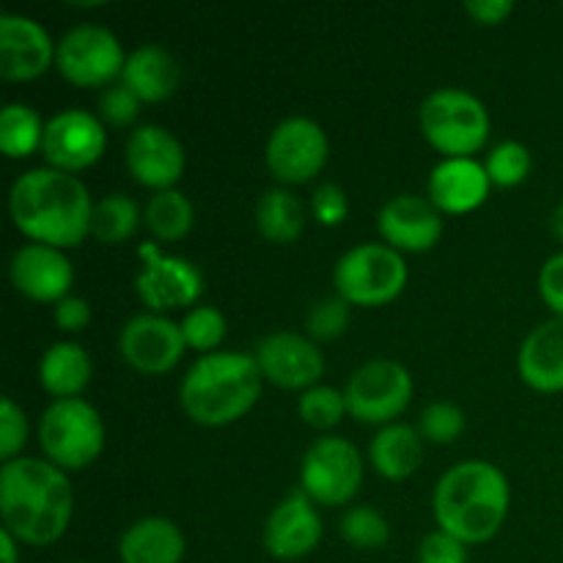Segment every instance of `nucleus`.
<instances>
[{"instance_id": "obj_1", "label": "nucleus", "mask_w": 563, "mask_h": 563, "mask_svg": "<svg viewBox=\"0 0 563 563\" xmlns=\"http://www.w3.org/2000/svg\"><path fill=\"white\" fill-rule=\"evenodd\" d=\"M75 493L66 471L36 456H16L0 467V517L20 544L47 548L71 526Z\"/></svg>"}, {"instance_id": "obj_2", "label": "nucleus", "mask_w": 563, "mask_h": 563, "mask_svg": "<svg viewBox=\"0 0 563 563\" xmlns=\"http://www.w3.org/2000/svg\"><path fill=\"white\" fill-rule=\"evenodd\" d=\"M9 214L14 229L31 242L69 251L91 234L93 201L77 176L42 165L11 185Z\"/></svg>"}, {"instance_id": "obj_3", "label": "nucleus", "mask_w": 563, "mask_h": 563, "mask_svg": "<svg viewBox=\"0 0 563 563\" xmlns=\"http://www.w3.org/2000/svg\"><path fill=\"white\" fill-rule=\"evenodd\" d=\"M509 506V478L498 465L484 460H467L445 471L432 495L438 528L467 548L498 537Z\"/></svg>"}, {"instance_id": "obj_4", "label": "nucleus", "mask_w": 563, "mask_h": 563, "mask_svg": "<svg viewBox=\"0 0 563 563\" xmlns=\"http://www.w3.org/2000/svg\"><path fill=\"white\" fill-rule=\"evenodd\" d=\"M264 377L256 357L245 352L201 355L179 385V401L192 423L207 429L242 421L262 399Z\"/></svg>"}, {"instance_id": "obj_5", "label": "nucleus", "mask_w": 563, "mask_h": 563, "mask_svg": "<svg viewBox=\"0 0 563 563\" xmlns=\"http://www.w3.org/2000/svg\"><path fill=\"white\" fill-rule=\"evenodd\" d=\"M423 137L443 159L476 157L489 141V110L476 93L465 88H438L418 110Z\"/></svg>"}, {"instance_id": "obj_6", "label": "nucleus", "mask_w": 563, "mask_h": 563, "mask_svg": "<svg viewBox=\"0 0 563 563\" xmlns=\"http://www.w3.org/2000/svg\"><path fill=\"white\" fill-rule=\"evenodd\" d=\"M410 280L405 256L385 242L350 247L333 269L335 295L352 308H383L401 297Z\"/></svg>"}, {"instance_id": "obj_7", "label": "nucleus", "mask_w": 563, "mask_h": 563, "mask_svg": "<svg viewBox=\"0 0 563 563\" xmlns=\"http://www.w3.org/2000/svg\"><path fill=\"white\" fill-rule=\"evenodd\" d=\"M104 421L86 399L53 401L38 418V449L60 471L91 467L104 451Z\"/></svg>"}, {"instance_id": "obj_8", "label": "nucleus", "mask_w": 563, "mask_h": 563, "mask_svg": "<svg viewBox=\"0 0 563 563\" xmlns=\"http://www.w3.org/2000/svg\"><path fill=\"white\" fill-rule=\"evenodd\" d=\"M126 53L119 36L104 25H77L58 38L55 69L77 88H110L121 80Z\"/></svg>"}, {"instance_id": "obj_9", "label": "nucleus", "mask_w": 563, "mask_h": 563, "mask_svg": "<svg viewBox=\"0 0 563 563\" xmlns=\"http://www.w3.org/2000/svg\"><path fill=\"white\" fill-rule=\"evenodd\" d=\"M412 390H416V383L407 366L379 357V361L363 363L350 377L344 388L346 410L357 423L383 429L405 416L412 401Z\"/></svg>"}, {"instance_id": "obj_10", "label": "nucleus", "mask_w": 563, "mask_h": 563, "mask_svg": "<svg viewBox=\"0 0 563 563\" xmlns=\"http://www.w3.org/2000/svg\"><path fill=\"white\" fill-rule=\"evenodd\" d=\"M363 484V456L346 438L324 434L306 451L300 489L319 506L352 504Z\"/></svg>"}, {"instance_id": "obj_11", "label": "nucleus", "mask_w": 563, "mask_h": 563, "mask_svg": "<svg viewBox=\"0 0 563 563\" xmlns=\"http://www.w3.org/2000/svg\"><path fill=\"white\" fill-rule=\"evenodd\" d=\"M330 159V141L322 126L306 115L280 121L267 137L264 163L284 187L308 185L324 170Z\"/></svg>"}, {"instance_id": "obj_12", "label": "nucleus", "mask_w": 563, "mask_h": 563, "mask_svg": "<svg viewBox=\"0 0 563 563\" xmlns=\"http://www.w3.org/2000/svg\"><path fill=\"white\" fill-rule=\"evenodd\" d=\"M141 273L135 278V295L148 313H168L179 308H196L203 295V275L190 258L168 256L154 242L141 245Z\"/></svg>"}, {"instance_id": "obj_13", "label": "nucleus", "mask_w": 563, "mask_h": 563, "mask_svg": "<svg viewBox=\"0 0 563 563\" xmlns=\"http://www.w3.org/2000/svg\"><path fill=\"white\" fill-rule=\"evenodd\" d=\"M108 148V130L102 119L82 108H69L55 113L44 126L42 157L47 168L64 174H82L102 159Z\"/></svg>"}, {"instance_id": "obj_14", "label": "nucleus", "mask_w": 563, "mask_h": 563, "mask_svg": "<svg viewBox=\"0 0 563 563\" xmlns=\"http://www.w3.org/2000/svg\"><path fill=\"white\" fill-rule=\"evenodd\" d=\"M121 361L143 377H165L179 366L187 344L181 328L163 313H137L119 333Z\"/></svg>"}, {"instance_id": "obj_15", "label": "nucleus", "mask_w": 563, "mask_h": 563, "mask_svg": "<svg viewBox=\"0 0 563 563\" xmlns=\"http://www.w3.org/2000/svg\"><path fill=\"white\" fill-rule=\"evenodd\" d=\"M253 357L262 368L264 383H273L275 388L284 390L306 394L308 388L319 385L324 374V355L319 344H313L308 335L289 333V330H278L258 341Z\"/></svg>"}, {"instance_id": "obj_16", "label": "nucleus", "mask_w": 563, "mask_h": 563, "mask_svg": "<svg viewBox=\"0 0 563 563\" xmlns=\"http://www.w3.org/2000/svg\"><path fill=\"white\" fill-rule=\"evenodd\" d=\"M124 159L132 179L154 192L176 190L187 165L179 137L159 124L137 126L126 141Z\"/></svg>"}, {"instance_id": "obj_17", "label": "nucleus", "mask_w": 563, "mask_h": 563, "mask_svg": "<svg viewBox=\"0 0 563 563\" xmlns=\"http://www.w3.org/2000/svg\"><path fill=\"white\" fill-rule=\"evenodd\" d=\"M55 47L44 25L33 16L9 14L0 16V77L9 82L38 80L55 66Z\"/></svg>"}, {"instance_id": "obj_18", "label": "nucleus", "mask_w": 563, "mask_h": 563, "mask_svg": "<svg viewBox=\"0 0 563 563\" xmlns=\"http://www.w3.org/2000/svg\"><path fill=\"white\" fill-rule=\"evenodd\" d=\"M322 517L302 489L286 495L264 522V550L278 561H300L322 542Z\"/></svg>"}, {"instance_id": "obj_19", "label": "nucleus", "mask_w": 563, "mask_h": 563, "mask_svg": "<svg viewBox=\"0 0 563 563\" xmlns=\"http://www.w3.org/2000/svg\"><path fill=\"white\" fill-rule=\"evenodd\" d=\"M9 278L11 286L27 300L55 306L69 297L71 286H75V267H71L66 251L27 242V245L16 247L11 256Z\"/></svg>"}, {"instance_id": "obj_20", "label": "nucleus", "mask_w": 563, "mask_h": 563, "mask_svg": "<svg viewBox=\"0 0 563 563\" xmlns=\"http://www.w3.org/2000/svg\"><path fill=\"white\" fill-rule=\"evenodd\" d=\"M377 231L383 242L394 251L405 253H427L443 236V214L438 212L429 198L421 196H396L379 209Z\"/></svg>"}, {"instance_id": "obj_21", "label": "nucleus", "mask_w": 563, "mask_h": 563, "mask_svg": "<svg viewBox=\"0 0 563 563\" xmlns=\"http://www.w3.org/2000/svg\"><path fill=\"white\" fill-rule=\"evenodd\" d=\"M493 181L476 157L440 159L429 174V201L440 214H471L487 203Z\"/></svg>"}, {"instance_id": "obj_22", "label": "nucleus", "mask_w": 563, "mask_h": 563, "mask_svg": "<svg viewBox=\"0 0 563 563\" xmlns=\"http://www.w3.org/2000/svg\"><path fill=\"white\" fill-rule=\"evenodd\" d=\"M517 374L537 394H563V319L537 324L517 352Z\"/></svg>"}, {"instance_id": "obj_23", "label": "nucleus", "mask_w": 563, "mask_h": 563, "mask_svg": "<svg viewBox=\"0 0 563 563\" xmlns=\"http://www.w3.org/2000/svg\"><path fill=\"white\" fill-rule=\"evenodd\" d=\"M179 64L159 44H141L126 55L121 82L141 99V104L168 102L179 88Z\"/></svg>"}, {"instance_id": "obj_24", "label": "nucleus", "mask_w": 563, "mask_h": 563, "mask_svg": "<svg viewBox=\"0 0 563 563\" xmlns=\"http://www.w3.org/2000/svg\"><path fill=\"white\" fill-rule=\"evenodd\" d=\"M185 553V533L168 517H143L119 539L121 563H181Z\"/></svg>"}, {"instance_id": "obj_25", "label": "nucleus", "mask_w": 563, "mask_h": 563, "mask_svg": "<svg viewBox=\"0 0 563 563\" xmlns=\"http://www.w3.org/2000/svg\"><path fill=\"white\" fill-rule=\"evenodd\" d=\"M91 383V357L77 341H58L38 361V385L44 394L60 399H80Z\"/></svg>"}, {"instance_id": "obj_26", "label": "nucleus", "mask_w": 563, "mask_h": 563, "mask_svg": "<svg viewBox=\"0 0 563 563\" xmlns=\"http://www.w3.org/2000/svg\"><path fill=\"white\" fill-rule=\"evenodd\" d=\"M418 429L407 423H388L374 434L368 445V462L385 482H407L421 467L423 443Z\"/></svg>"}, {"instance_id": "obj_27", "label": "nucleus", "mask_w": 563, "mask_h": 563, "mask_svg": "<svg viewBox=\"0 0 563 563\" xmlns=\"http://www.w3.org/2000/svg\"><path fill=\"white\" fill-rule=\"evenodd\" d=\"M308 212L286 187L267 190L256 203V231L273 245H295L306 234Z\"/></svg>"}, {"instance_id": "obj_28", "label": "nucleus", "mask_w": 563, "mask_h": 563, "mask_svg": "<svg viewBox=\"0 0 563 563\" xmlns=\"http://www.w3.org/2000/svg\"><path fill=\"white\" fill-rule=\"evenodd\" d=\"M143 225L157 242H181L196 225V207L181 190L154 192L143 207Z\"/></svg>"}, {"instance_id": "obj_29", "label": "nucleus", "mask_w": 563, "mask_h": 563, "mask_svg": "<svg viewBox=\"0 0 563 563\" xmlns=\"http://www.w3.org/2000/svg\"><path fill=\"white\" fill-rule=\"evenodd\" d=\"M143 212L126 192H110L93 203L91 236L102 245H124L141 229Z\"/></svg>"}, {"instance_id": "obj_30", "label": "nucleus", "mask_w": 563, "mask_h": 563, "mask_svg": "<svg viewBox=\"0 0 563 563\" xmlns=\"http://www.w3.org/2000/svg\"><path fill=\"white\" fill-rule=\"evenodd\" d=\"M44 121L31 104L9 102L0 110V152L9 159H25L42 154Z\"/></svg>"}, {"instance_id": "obj_31", "label": "nucleus", "mask_w": 563, "mask_h": 563, "mask_svg": "<svg viewBox=\"0 0 563 563\" xmlns=\"http://www.w3.org/2000/svg\"><path fill=\"white\" fill-rule=\"evenodd\" d=\"M297 412H300L302 423L317 429V432H330L350 416L344 390L330 388V385H313L306 394H300Z\"/></svg>"}, {"instance_id": "obj_32", "label": "nucleus", "mask_w": 563, "mask_h": 563, "mask_svg": "<svg viewBox=\"0 0 563 563\" xmlns=\"http://www.w3.org/2000/svg\"><path fill=\"white\" fill-rule=\"evenodd\" d=\"M341 539L355 550H379L388 544L390 526L374 506H352L341 517Z\"/></svg>"}, {"instance_id": "obj_33", "label": "nucleus", "mask_w": 563, "mask_h": 563, "mask_svg": "<svg viewBox=\"0 0 563 563\" xmlns=\"http://www.w3.org/2000/svg\"><path fill=\"white\" fill-rule=\"evenodd\" d=\"M181 335H185L187 350H196L201 355H212L220 350V344L225 341L229 333V324L225 317L214 306H196L181 317L179 322Z\"/></svg>"}, {"instance_id": "obj_34", "label": "nucleus", "mask_w": 563, "mask_h": 563, "mask_svg": "<svg viewBox=\"0 0 563 563\" xmlns=\"http://www.w3.org/2000/svg\"><path fill=\"white\" fill-rule=\"evenodd\" d=\"M531 152H528V146H522L520 141L498 143V146L487 154V159H484V168H487L493 187H504V190L520 187L522 181L528 179V174H531Z\"/></svg>"}, {"instance_id": "obj_35", "label": "nucleus", "mask_w": 563, "mask_h": 563, "mask_svg": "<svg viewBox=\"0 0 563 563\" xmlns=\"http://www.w3.org/2000/svg\"><path fill=\"white\" fill-rule=\"evenodd\" d=\"M352 322V306L346 300L335 297H322L319 302H313V308L306 317V335L313 344H330V341H339L341 335L350 330Z\"/></svg>"}, {"instance_id": "obj_36", "label": "nucleus", "mask_w": 563, "mask_h": 563, "mask_svg": "<svg viewBox=\"0 0 563 563\" xmlns=\"http://www.w3.org/2000/svg\"><path fill=\"white\" fill-rule=\"evenodd\" d=\"M465 432V412L454 401H432L421 412V438L429 443L449 445Z\"/></svg>"}, {"instance_id": "obj_37", "label": "nucleus", "mask_w": 563, "mask_h": 563, "mask_svg": "<svg viewBox=\"0 0 563 563\" xmlns=\"http://www.w3.org/2000/svg\"><path fill=\"white\" fill-rule=\"evenodd\" d=\"M137 115H141V99L124 86V82H115V86L104 88L102 97H99V119L104 126H130L135 124Z\"/></svg>"}, {"instance_id": "obj_38", "label": "nucleus", "mask_w": 563, "mask_h": 563, "mask_svg": "<svg viewBox=\"0 0 563 563\" xmlns=\"http://www.w3.org/2000/svg\"><path fill=\"white\" fill-rule=\"evenodd\" d=\"M27 443V416L11 396L0 405V460L11 462L22 454Z\"/></svg>"}, {"instance_id": "obj_39", "label": "nucleus", "mask_w": 563, "mask_h": 563, "mask_svg": "<svg viewBox=\"0 0 563 563\" xmlns=\"http://www.w3.org/2000/svg\"><path fill=\"white\" fill-rule=\"evenodd\" d=\"M311 214L319 225L339 229L350 218V198H346L344 187L333 185V181L319 185L311 196Z\"/></svg>"}, {"instance_id": "obj_40", "label": "nucleus", "mask_w": 563, "mask_h": 563, "mask_svg": "<svg viewBox=\"0 0 563 563\" xmlns=\"http://www.w3.org/2000/svg\"><path fill=\"white\" fill-rule=\"evenodd\" d=\"M418 563H467V544L445 531H432L418 548Z\"/></svg>"}, {"instance_id": "obj_41", "label": "nucleus", "mask_w": 563, "mask_h": 563, "mask_svg": "<svg viewBox=\"0 0 563 563\" xmlns=\"http://www.w3.org/2000/svg\"><path fill=\"white\" fill-rule=\"evenodd\" d=\"M539 297L555 317L563 319V251L550 256L539 269Z\"/></svg>"}, {"instance_id": "obj_42", "label": "nucleus", "mask_w": 563, "mask_h": 563, "mask_svg": "<svg viewBox=\"0 0 563 563\" xmlns=\"http://www.w3.org/2000/svg\"><path fill=\"white\" fill-rule=\"evenodd\" d=\"M53 319L60 333H82L88 328V322H91V306L82 297L69 295L60 302H55Z\"/></svg>"}, {"instance_id": "obj_43", "label": "nucleus", "mask_w": 563, "mask_h": 563, "mask_svg": "<svg viewBox=\"0 0 563 563\" xmlns=\"http://www.w3.org/2000/svg\"><path fill=\"white\" fill-rule=\"evenodd\" d=\"M465 11L476 25L495 27L504 25V22L515 14V3H511V0H467Z\"/></svg>"}, {"instance_id": "obj_44", "label": "nucleus", "mask_w": 563, "mask_h": 563, "mask_svg": "<svg viewBox=\"0 0 563 563\" xmlns=\"http://www.w3.org/2000/svg\"><path fill=\"white\" fill-rule=\"evenodd\" d=\"M16 548H20V542H16L14 537H11L9 531H0V555H3V563H16L20 561V553H16Z\"/></svg>"}, {"instance_id": "obj_45", "label": "nucleus", "mask_w": 563, "mask_h": 563, "mask_svg": "<svg viewBox=\"0 0 563 563\" xmlns=\"http://www.w3.org/2000/svg\"><path fill=\"white\" fill-rule=\"evenodd\" d=\"M550 229H553L555 240H559L563 245V201L553 209V218H550Z\"/></svg>"}, {"instance_id": "obj_46", "label": "nucleus", "mask_w": 563, "mask_h": 563, "mask_svg": "<svg viewBox=\"0 0 563 563\" xmlns=\"http://www.w3.org/2000/svg\"><path fill=\"white\" fill-rule=\"evenodd\" d=\"M64 563H80V561H64Z\"/></svg>"}]
</instances>
